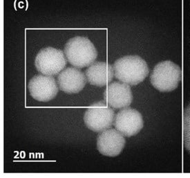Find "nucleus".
<instances>
[{
  "instance_id": "1",
  "label": "nucleus",
  "mask_w": 190,
  "mask_h": 178,
  "mask_svg": "<svg viewBox=\"0 0 190 178\" xmlns=\"http://www.w3.org/2000/svg\"><path fill=\"white\" fill-rule=\"evenodd\" d=\"M113 66L115 78L132 86L142 83L149 72L146 61L138 55H126L117 59Z\"/></svg>"
},
{
  "instance_id": "2",
  "label": "nucleus",
  "mask_w": 190,
  "mask_h": 178,
  "mask_svg": "<svg viewBox=\"0 0 190 178\" xmlns=\"http://www.w3.org/2000/svg\"><path fill=\"white\" fill-rule=\"evenodd\" d=\"M67 61L75 67L81 69L90 66L97 57L93 44L85 37L77 36L67 42L64 49Z\"/></svg>"
},
{
  "instance_id": "3",
  "label": "nucleus",
  "mask_w": 190,
  "mask_h": 178,
  "mask_svg": "<svg viewBox=\"0 0 190 178\" xmlns=\"http://www.w3.org/2000/svg\"><path fill=\"white\" fill-rule=\"evenodd\" d=\"M182 80V70L170 60L160 62L154 67L150 76L151 85L162 92L174 91Z\"/></svg>"
},
{
  "instance_id": "4",
  "label": "nucleus",
  "mask_w": 190,
  "mask_h": 178,
  "mask_svg": "<svg viewBox=\"0 0 190 178\" xmlns=\"http://www.w3.org/2000/svg\"><path fill=\"white\" fill-rule=\"evenodd\" d=\"M67 60L64 53L59 49L44 48L38 52L35 60L37 70L42 74L56 76L66 66Z\"/></svg>"
},
{
  "instance_id": "5",
  "label": "nucleus",
  "mask_w": 190,
  "mask_h": 178,
  "mask_svg": "<svg viewBox=\"0 0 190 178\" xmlns=\"http://www.w3.org/2000/svg\"><path fill=\"white\" fill-rule=\"evenodd\" d=\"M114 118L113 109L105 102H98L88 107L84 116V121L89 130L100 132L111 127Z\"/></svg>"
},
{
  "instance_id": "6",
  "label": "nucleus",
  "mask_w": 190,
  "mask_h": 178,
  "mask_svg": "<svg viewBox=\"0 0 190 178\" xmlns=\"http://www.w3.org/2000/svg\"><path fill=\"white\" fill-rule=\"evenodd\" d=\"M113 125L124 137L136 135L144 125L142 115L135 109L126 107L115 115Z\"/></svg>"
},
{
  "instance_id": "7",
  "label": "nucleus",
  "mask_w": 190,
  "mask_h": 178,
  "mask_svg": "<svg viewBox=\"0 0 190 178\" xmlns=\"http://www.w3.org/2000/svg\"><path fill=\"white\" fill-rule=\"evenodd\" d=\"M27 87L31 96L41 102H48L56 96L59 91L58 83L53 76L37 75L28 82Z\"/></svg>"
},
{
  "instance_id": "8",
  "label": "nucleus",
  "mask_w": 190,
  "mask_h": 178,
  "mask_svg": "<svg viewBox=\"0 0 190 178\" xmlns=\"http://www.w3.org/2000/svg\"><path fill=\"white\" fill-rule=\"evenodd\" d=\"M124 136L116 129H107L98 134L97 148L101 154L107 157H116L125 146Z\"/></svg>"
},
{
  "instance_id": "9",
  "label": "nucleus",
  "mask_w": 190,
  "mask_h": 178,
  "mask_svg": "<svg viewBox=\"0 0 190 178\" xmlns=\"http://www.w3.org/2000/svg\"><path fill=\"white\" fill-rule=\"evenodd\" d=\"M104 100L113 109L128 107L133 100L132 90L129 85L122 82H113L104 92Z\"/></svg>"
},
{
  "instance_id": "10",
  "label": "nucleus",
  "mask_w": 190,
  "mask_h": 178,
  "mask_svg": "<svg viewBox=\"0 0 190 178\" xmlns=\"http://www.w3.org/2000/svg\"><path fill=\"white\" fill-rule=\"evenodd\" d=\"M85 73L79 68L68 67L59 73V89L67 94H77L82 91L87 83Z\"/></svg>"
},
{
  "instance_id": "11",
  "label": "nucleus",
  "mask_w": 190,
  "mask_h": 178,
  "mask_svg": "<svg viewBox=\"0 0 190 178\" xmlns=\"http://www.w3.org/2000/svg\"><path fill=\"white\" fill-rule=\"evenodd\" d=\"M85 75L91 85L97 87L105 86L113 78V66L105 62H94L87 69Z\"/></svg>"
},
{
  "instance_id": "12",
  "label": "nucleus",
  "mask_w": 190,
  "mask_h": 178,
  "mask_svg": "<svg viewBox=\"0 0 190 178\" xmlns=\"http://www.w3.org/2000/svg\"><path fill=\"white\" fill-rule=\"evenodd\" d=\"M183 137L186 149L190 153V104L186 108L183 118Z\"/></svg>"
}]
</instances>
